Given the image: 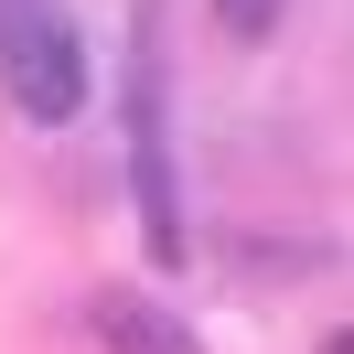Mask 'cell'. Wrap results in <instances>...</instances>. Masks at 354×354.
<instances>
[{"mask_svg": "<svg viewBox=\"0 0 354 354\" xmlns=\"http://www.w3.org/2000/svg\"><path fill=\"white\" fill-rule=\"evenodd\" d=\"M86 333H97L108 354H204V333L183 322L172 301H151V290H118V279L86 301Z\"/></svg>", "mask_w": 354, "mask_h": 354, "instance_id": "3", "label": "cell"}, {"mask_svg": "<svg viewBox=\"0 0 354 354\" xmlns=\"http://www.w3.org/2000/svg\"><path fill=\"white\" fill-rule=\"evenodd\" d=\"M118 129H129V204L151 268H183V172H172V0H129V54H118Z\"/></svg>", "mask_w": 354, "mask_h": 354, "instance_id": "1", "label": "cell"}, {"mask_svg": "<svg viewBox=\"0 0 354 354\" xmlns=\"http://www.w3.org/2000/svg\"><path fill=\"white\" fill-rule=\"evenodd\" d=\"M0 97L22 108L32 129H65V118L97 97L86 32H75L65 0H0Z\"/></svg>", "mask_w": 354, "mask_h": 354, "instance_id": "2", "label": "cell"}, {"mask_svg": "<svg viewBox=\"0 0 354 354\" xmlns=\"http://www.w3.org/2000/svg\"><path fill=\"white\" fill-rule=\"evenodd\" d=\"M215 22L236 32V44H268V32L290 22V0H215Z\"/></svg>", "mask_w": 354, "mask_h": 354, "instance_id": "4", "label": "cell"}]
</instances>
